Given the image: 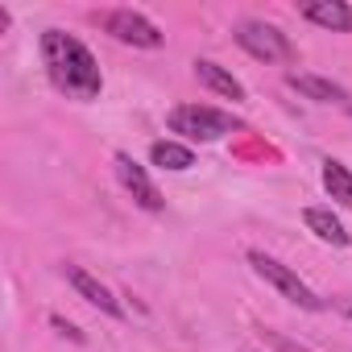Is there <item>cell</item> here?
Wrapping results in <instances>:
<instances>
[{"label":"cell","instance_id":"cell-1","mask_svg":"<svg viewBox=\"0 0 352 352\" xmlns=\"http://www.w3.org/2000/svg\"><path fill=\"white\" fill-rule=\"evenodd\" d=\"M42 63H46V75L58 91H67L71 100H96L104 91V75H100V63L96 54L63 34V30H46L42 34Z\"/></svg>","mask_w":352,"mask_h":352},{"label":"cell","instance_id":"cell-2","mask_svg":"<svg viewBox=\"0 0 352 352\" xmlns=\"http://www.w3.org/2000/svg\"><path fill=\"white\" fill-rule=\"evenodd\" d=\"M166 124H170V133H179L187 141H220L241 129V120L232 112L212 108V104H179V108H170Z\"/></svg>","mask_w":352,"mask_h":352},{"label":"cell","instance_id":"cell-3","mask_svg":"<svg viewBox=\"0 0 352 352\" xmlns=\"http://www.w3.org/2000/svg\"><path fill=\"white\" fill-rule=\"evenodd\" d=\"M249 265L257 270V278H265V282H270L282 298H290L294 307H302V311H323V307H327V302H323L290 265H282L278 257H270V253H261V249H249Z\"/></svg>","mask_w":352,"mask_h":352},{"label":"cell","instance_id":"cell-4","mask_svg":"<svg viewBox=\"0 0 352 352\" xmlns=\"http://www.w3.org/2000/svg\"><path fill=\"white\" fill-rule=\"evenodd\" d=\"M232 38H236V46H241L245 54H253L257 63H294L290 38H286L278 25H270V21L249 17V21H241V25L232 30Z\"/></svg>","mask_w":352,"mask_h":352},{"label":"cell","instance_id":"cell-5","mask_svg":"<svg viewBox=\"0 0 352 352\" xmlns=\"http://www.w3.org/2000/svg\"><path fill=\"white\" fill-rule=\"evenodd\" d=\"M100 25H104V34H112L116 42L137 46V50H157L166 42V34L137 9H112V13L100 17Z\"/></svg>","mask_w":352,"mask_h":352},{"label":"cell","instance_id":"cell-6","mask_svg":"<svg viewBox=\"0 0 352 352\" xmlns=\"http://www.w3.org/2000/svg\"><path fill=\"white\" fill-rule=\"evenodd\" d=\"M112 166H116V179H120V187L133 195V204L137 208H145V212H162L166 208V199H162V191L153 187V179H149V174H145V166L133 157V153H116L112 157Z\"/></svg>","mask_w":352,"mask_h":352},{"label":"cell","instance_id":"cell-7","mask_svg":"<svg viewBox=\"0 0 352 352\" xmlns=\"http://www.w3.org/2000/svg\"><path fill=\"white\" fill-rule=\"evenodd\" d=\"M63 274H67V282L79 290V298H87L96 311H104V315H112V319H124V307L112 298V290H108L96 274H87V270H83V265H75V261H67V265H63Z\"/></svg>","mask_w":352,"mask_h":352},{"label":"cell","instance_id":"cell-8","mask_svg":"<svg viewBox=\"0 0 352 352\" xmlns=\"http://www.w3.org/2000/svg\"><path fill=\"white\" fill-rule=\"evenodd\" d=\"M311 25L331 30V34H352V5L348 0H307L298 9Z\"/></svg>","mask_w":352,"mask_h":352},{"label":"cell","instance_id":"cell-9","mask_svg":"<svg viewBox=\"0 0 352 352\" xmlns=\"http://www.w3.org/2000/svg\"><path fill=\"white\" fill-rule=\"evenodd\" d=\"M286 83H290L302 100H315V104H344V108H348V91H344L340 83L323 79V75H311V71H290V75H286Z\"/></svg>","mask_w":352,"mask_h":352},{"label":"cell","instance_id":"cell-10","mask_svg":"<svg viewBox=\"0 0 352 352\" xmlns=\"http://www.w3.org/2000/svg\"><path fill=\"white\" fill-rule=\"evenodd\" d=\"M195 79H199L208 91L224 96V100H245V83H241L232 71H224L220 63H212V58H199V63H195Z\"/></svg>","mask_w":352,"mask_h":352},{"label":"cell","instance_id":"cell-11","mask_svg":"<svg viewBox=\"0 0 352 352\" xmlns=\"http://www.w3.org/2000/svg\"><path fill=\"white\" fill-rule=\"evenodd\" d=\"M302 224H307V228H311L323 245L344 249V245L352 241V236H348V228L336 220V212H331V208H307V212H302Z\"/></svg>","mask_w":352,"mask_h":352},{"label":"cell","instance_id":"cell-12","mask_svg":"<svg viewBox=\"0 0 352 352\" xmlns=\"http://www.w3.org/2000/svg\"><path fill=\"white\" fill-rule=\"evenodd\" d=\"M149 162L162 166V170H191L195 166V153L183 141H153L149 145Z\"/></svg>","mask_w":352,"mask_h":352},{"label":"cell","instance_id":"cell-13","mask_svg":"<svg viewBox=\"0 0 352 352\" xmlns=\"http://www.w3.org/2000/svg\"><path fill=\"white\" fill-rule=\"evenodd\" d=\"M323 187H327V195H331L340 208L352 212V170H348L344 162H336V157L323 162Z\"/></svg>","mask_w":352,"mask_h":352},{"label":"cell","instance_id":"cell-14","mask_svg":"<svg viewBox=\"0 0 352 352\" xmlns=\"http://www.w3.org/2000/svg\"><path fill=\"white\" fill-rule=\"evenodd\" d=\"M50 323H54V327H58V331H63V336H71V340H83V336H79V331H75V327H71V323H63V319H58V315H54V319H50Z\"/></svg>","mask_w":352,"mask_h":352}]
</instances>
